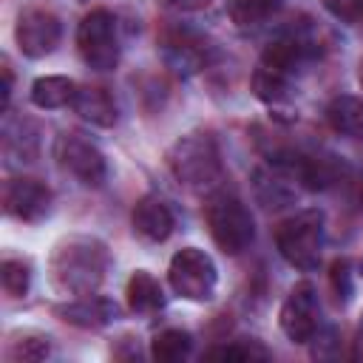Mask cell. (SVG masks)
<instances>
[{"label":"cell","instance_id":"15","mask_svg":"<svg viewBox=\"0 0 363 363\" xmlns=\"http://www.w3.org/2000/svg\"><path fill=\"white\" fill-rule=\"evenodd\" d=\"M54 315L79 329H102L116 320V303L102 295H77L74 301L54 306Z\"/></svg>","mask_w":363,"mask_h":363},{"label":"cell","instance_id":"13","mask_svg":"<svg viewBox=\"0 0 363 363\" xmlns=\"http://www.w3.org/2000/svg\"><path fill=\"white\" fill-rule=\"evenodd\" d=\"M301 182L295 176V170L289 167V162L278 153L272 156L267 164L255 167L252 173V190H255V199L264 204V207H286L289 201L298 199L301 193Z\"/></svg>","mask_w":363,"mask_h":363},{"label":"cell","instance_id":"28","mask_svg":"<svg viewBox=\"0 0 363 363\" xmlns=\"http://www.w3.org/2000/svg\"><path fill=\"white\" fill-rule=\"evenodd\" d=\"M170 9H176V11H201V9H207L213 0H164Z\"/></svg>","mask_w":363,"mask_h":363},{"label":"cell","instance_id":"10","mask_svg":"<svg viewBox=\"0 0 363 363\" xmlns=\"http://www.w3.org/2000/svg\"><path fill=\"white\" fill-rule=\"evenodd\" d=\"M278 323H281V332L292 343L315 340V335L320 332V298L309 281H301L289 289V295L281 303Z\"/></svg>","mask_w":363,"mask_h":363},{"label":"cell","instance_id":"19","mask_svg":"<svg viewBox=\"0 0 363 363\" xmlns=\"http://www.w3.org/2000/svg\"><path fill=\"white\" fill-rule=\"evenodd\" d=\"M40 147V136H37V125L28 119H11V113L6 111V122H3V150L11 162H31L37 156Z\"/></svg>","mask_w":363,"mask_h":363},{"label":"cell","instance_id":"27","mask_svg":"<svg viewBox=\"0 0 363 363\" xmlns=\"http://www.w3.org/2000/svg\"><path fill=\"white\" fill-rule=\"evenodd\" d=\"M332 289L343 301L352 298V292H354V272H352L349 261H335L332 264Z\"/></svg>","mask_w":363,"mask_h":363},{"label":"cell","instance_id":"29","mask_svg":"<svg viewBox=\"0 0 363 363\" xmlns=\"http://www.w3.org/2000/svg\"><path fill=\"white\" fill-rule=\"evenodd\" d=\"M11 88H14V74H11V65L3 62V113L9 111V102H11Z\"/></svg>","mask_w":363,"mask_h":363},{"label":"cell","instance_id":"31","mask_svg":"<svg viewBox=\"0 0 363 363\" xmlns=\"http://www.w3.org/2000/svg\"><path fill=\"white\" fill-rule=\"evenodd\" d=\"M360 85H363V60H360Z\"/></svg>","mask_w":363,"mask_h":363},{"label":"cell","instance_id":"20","mask_svg":"<svg viewBox=\"0 0 363 363\" xmlns=\"http://www.w3.org/2000/svg\"><path fill=\"white\" fill-rule=\"evenodd\" d=\"M77 82L62 77V74H45L37 77L31 85V102L43 111H54V108H71L74 94H77Z\"/></svg>","mask_w":363,"mask_h":363},{"label":"cell","instance_id":"9","mask_svg":"<svg viewBox=\"0 0 363 363\" xmlns=\"http://www.w3.org/2000/svg\"><path fill=\"white\" fill-rule=\"evenodd\" d=\"M54 159L82 187H102L108 179V162L102 150L82 133H60L54 142Z\"/></svg>","mask_w":363,"mask_h":363},{"label":"cell","instance_id":"1","mask_svg":"<svg viewBox=\"0 0 363 363\" xmlns=\"http://www.w3.org/2000/svg\"><path fill=\"white\" fill-rule=\"evenodd\" d=\"M320 54V40L306 23H292L281 28L261 51L252 71V91L267 105H281L289 96L292 82L306 71V65Z\"/></svg>","mask_w":363,"mask_h":363},{"label":"cell","instance_id":"2","mask_svg":"<svg viewBox=\"0 0 363 363\" xmlns=\"http://www.w3.org/2000/svg\"><path fill=\"white\" fill-rule=\"evenodd\" d=\"M108 247L94 235H68L54 247L48 272L65 295H94L108 272Z\"/></svg>","mask_w":363,"mask_h":363},{"label":"cell","instance_id":"5","mask_svg":"<svg viewBox=\"0 0 363 363\" xmlns=\"http://www.w3.org/2000/svg\"><path fill=\"white\" fill-rule=\"evenodd\" d=\"M204 218H207L216 247L224 255H241L244 250H250L255 238V221L238 196L224 193V190L213 193L204 207Z\"/></svg>","mask_w":363,"mask_h":363},{"label":"cell","instance_id":"16","mask_svg":"<svg viewBox=\"0 0 363 363\" xmlns=\"http://www.w3.org/2000/svg\"><path fill=\"white\" fill-rule=\"evenodd\" d=\"M71 108H74V113H79V119H85L96 128H113L116 116H119L113 96L99 85H79Z\"/></svg>","mask_w":363,"mask_h":363},{"label":"cell","instance_id":"17","mask_svg":"<svg viewBox=\"0 0 363 363\" xmlns=\"http://www.w3.org/2000/svg\"><path fill=\"white\" fill-rule=\"evenodd\" d=\"M125 298H128V309L139 318H150L156 312L164 309V289L159 284L156 275H150L147 269H136L130 278H128V286H125Z\"/></svg>","mask_w":363,"mask_h":363},{"label":"cell","instance_id":"11","mask_svg":"<svg viewBox=\"0 0 363 363\" xmlns=\"http://www.w3.org/2000/svg\"><path fill=\"white\" fill-rule=\"evenodd\" d=\"M60 37H62V23L54 11L43 6H28L20 11L17 26H14V40L26 57L31 60L48 57L60 45Z\"/></svg>","mask_w":363,"mask_h":363},{"label":"cell","instance_id":"25","mask_svg":"<svg viewBox=\"0 0 363 363\" xmlns=\"http://www.w3.org/2000/svg\"><path fill=\"white\" fill-rule=\"evenodd\" d=\"M51 343L45 335H23L20 340H11L9 346V357L11 360H43L48 357Z\"/></svg>","mask_w":363,"mask_h":363},{"label":"cell","instance_id":"7","mask_svg":"<svg viewBox=\"0 0 363 363\" xmlns=\"http://www.w3.org/2000/svg\"><path fill=\"white\" fill-rule=\"evenodd\" d=\"M159 48H162L164 65L176 77H196L204 68H210L216 62V57H218L216 43L207 34H201V31H196L190 26H173V28H167L162 34Z\"/></svg>","mask_w":363,"mask_h":363},{"label":"cell","instance_id":"21","mask_svg":"<svg viewBox=\"0 0 363 363\" xmlns=\"http://www.w3.org/2000/svg\"><path fill=\"white\" fill-rule=\"evenodd\" d=\"M278 11H281V0H227V14L241 31L264 26Z\"/></svg>","mask_w":363,"mask_h":363},{"label":"cell","instance_id":"4","mask_svg":"<svg viewBox=\"0 0 363 363\" xmlns=\"http://www.w3.org/2000/svg\"><path fill=\"white\" fill-rule=\"evenodd\" d=\"M323 238H326V218L323 210L306 207L284 218L275 230V247L281 258L303 272L318 269L320 252H323Z\"/></svg>","mask_w":363,"mask_h":363},{"label":"cell","instance_id":"12","mask_svg":"<svg viewBox=\"0 0 363 363\" xmlns=\"http://www.w3.org/2000/svg\"><path fill=\"white\" fill-rule=\"evenodd\" d=\"M51 204H54V193L40 179L14 176L3 187V210L17 221H26V224L43 221L51 213Z\"/></svg>","mask_w":363,"mask_h":363},{"label":"cell","instance_id":"30","mask_svg":"<svg viewBox=\"0 0 363 363\" xmlns=\"http://www.w3.org/2000/svg\"><path fill=\"white\" fill-rule=\"evenodd\" d=\"M357 354L363 357V318H360V326H357Z\"/></svg>","mask_w":363,"mask_h":363},{"label":"cell","instance_id":"18","mask_svg":"<svg viewBox=\"0 0 363 363\" xmlns=\"http://www.w3.org/2000/svg\"><path fill=\"white\" fill-rule=\"evenodd\" d=\"M326 125L346 136L363 142V96L354 94H340L326 105Z\"/></svg>","mask_w":363,"mask_h":363},{"label":"cell","instance_id":"26","mask_svg":"<svg viewBox=\"0 0 363 363\" xmlns=\"http://www.w3.org/2000/svg\"><path fill=\"white\" fill-rule=\"evenodd\" d=\"M323 9L349 26H363V0H320Z\"/></svg>","mask_w":363,"mask_h":363},{"label":"cell","instance_id":"8","mask_svg":"<svg viewBox=\"0 0 363 363\" xmlns=\"http://www.w3.org/2000/svg\"><path fill=\"white\" fill-rule=\"evenodd\" d=\"M167 281L173 286V292L184 301H196L204 303L216 295L218 286V269L213 264V258L199 250V247H182L167 267Z\"/></svg>","mask_w":363,"mask_h":363},{"label":"cell","instance_id":"24","mask_svg":"<svg viewBox=\"0 0 363 363\" xmlns=\"http://www.w3.org/2000/svg\"><path fill=\"white\" fill-rule=\"evenodd\" d=\"M0 284L9 298H26L31 286V267L20 258H6L0 264Z\"/></svg>","mask_w":363,"mask_h":363},{"label":"cell","instance_id":"3","mask_svg":"<svg viewBox=\"0 0 363 363\" xmlns=\"http://www.w3.org/2000/svg\"><path fill=\"white\" fill-rule=\"evenodd\" d=\"M167 167L173 179L196 193H213L224 179L218 145L210 133H184L167 150Z\"/></svg>","mask_w":363,"mask_h":363},{"label":"cell","instance_id":"6","mask_svg":"<svg viewBox=\"0 0 363 363\" xmlns=\"http://www.w3.org/2000/svg\"><path fill=\"white\" fill-rule=\"evenodd\" d=\"M77 48L88 68L113 71L119 62V23L108 9H91L77 26Z\"/></svg>","mask_w":363,"mask_h":363},{"label":"cell","instance_id":"14","mask_svg":"<svg viewBox=\"0 0 363 363\" xmlns=\"http://www.w3.org/2000/svg\"><path fill=\"white\" fill-rule=\"evenodd\" d=\"M130 224H133V230H136L145 241L159 244V241L170 238V233H173V227H176V216H173L170 204H167L162 196L147 193V196H142V199L133 204Z\"/></svg>","mask_w":363,"mask_h":363},{"label":"cell","instance_id":"23","mask_svg":"<svg viewBox=\"0 0 363 363\" xmlns=\"http://www.w3.org/2000/svg\"><path fill=\"white\" fill-rule=\"evenodd\" d=\"M207 360H227V363H247V360H267L269 352L258 340H230L218 343L204 352Z\"/></svg>","mask_w":363,"mask_h":363},{"label":"cell","instance_id":"22","mask_svg":"<svg viewBox=\"0 0 363 363\" xmlns=\"http://www.w3.org/2000/svg\"><path fill=\"white\" fill-rule=\"evenodd\" d=\"M190 352H193L190 332L176 329V326L156 332L153 340H150V357L159 360V363H179L184 357H190Z\"/></svg>","mask_w":363,"mask_h":363}]
</instances>
